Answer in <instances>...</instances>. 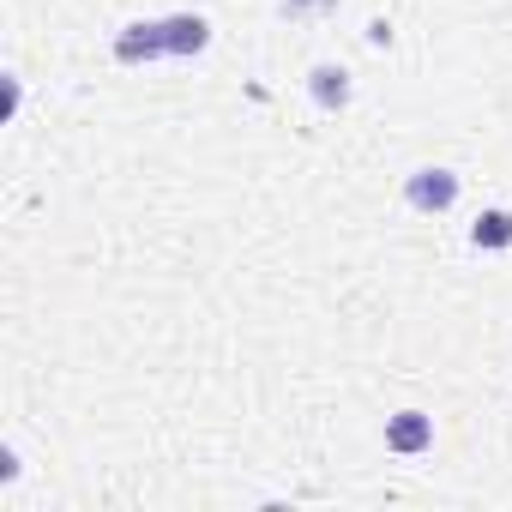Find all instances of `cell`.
<instances>
[{"label":"cell","mask_w":512,"mask_h":512,"mask_svg":"<svg viewBox=\"0 0 512 512\" xmlns=\"http://www.w3.org/2000/svg\"><path fill=\"white\" fill-rule=\"evenodd\" d=\"M404 199H410L416 211H452V205H458V175H452V169H416V175L404 181Z\"/></svg>","instance_id":"cell-1"},{"label":"cell","mask_w":512,"mask_h":512,"mask_svg":"<svg viewBox=\"0 0 512 512\" xmlns=\"http://www.w3.org/2000/svg\"><path fill=\"white\" fill-rule=\"evenodd\" d=\"M157 55H169V43H163V19H157V25H127V31L115 37V61H127V67L157 61Z\"/></svg>","instance_id":"cell-2"},{"label":"cell","mask_w":512,"mask_h":512,"mask_svg":"<svg viewBox=\"0 0 512 512\" xmlns=\"http://www.w3.org/2000/svg\"><path fill=\"white\" fill-rule=\"evenodd\" d=\"M386 446H392V452H428V446H434V416L398 410V416L386 422Z\"/></svg>","instance_id":"cell-3"},{"label":"cell","mask_w":512,"mask_h":512,"mask_svg":"<svg viewBox=\"0 0 512 512\" xmlns=\"http://www.w3.org/2000/svg\"><path fill=\"white\" fill-rule=\"evenodd\" d=\"M163 43H169V55H205L211 25L199 13H175V19H163Z\"/></svg>","instance_id":"cell-4"},{"label":"cell","mask_w":512,"mask_h":512,"mask_svg":"<svg viewBox=\"0 0 512 512\" xmlns=\"http://www.w3.org/2000/svg\"><path fill=\"white\" fill-rule=\"evenodd\" d=\"M308 91H314L320 109H344V103H350V73H344V67H314V73H308Z\"/></svg>","instance_id":"cell-5"},{"label":"cell","mask_w":512,"mask_h":512,"mask_svg":"<svg viewBox=\"0 0 512 512\" xmlns=\"http://www.w3.org/2000/svg\"><path fill=\"white\" fill-rule=\"evenodd\" d=\"M470 241L488 247V253H494V247H512V211H482L476 229H470Z\"/></svg>","instance_id":"cell-6"}]
</instances>
